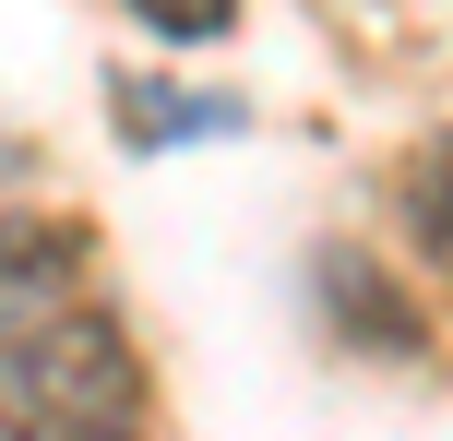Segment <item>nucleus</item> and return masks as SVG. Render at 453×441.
Returning <instances> with one entry per match:
<instances>
[{"label":"nucleus","instance_id":"f257e3e1","mask_svg":"<svg viewBox=\"0 0 453 441\" xmlns=\"http://www.w3.org/2000/svg\"><path fill=\"white\" fill-rule=\"evenodd\" d=\"M0 441H143V370L108 310L0 346Z\"/></svg>","mask_w":453,"mask_h":441},{"label":"nucleus","instance_id":"f03ea898","mask_svg":"<svg viewBox=\"0 0 453 441\" xmlns=\"http://www.w3.org/2000/svg\"><path fill=\"white\" fill-rule=\"evenodd\" d=\"M72 275H84V239H72V227H36V215H12V227H0V346H24V334L72 323Z\"/></svg>","mask_w":453,"mask_h":441},{"label":"nucleus","instance_id":"7ed1b4c3","mask_svg":"<svg viewBox=\"0 0 453 441\" xmlns=\"http://www.w3.org/2000/svg\"><path fill=\"white\" fill-rule=\"evenodd\" d=\"M311 286H322V310H346V346H370V358H418V299H406L370 251H322Z\"/></svg>","mask_w":453,"mask_h":441},{"label":"nucleus","instance_id":"20e7f679","mask_svg":"<svg viewBox=\"0 0 453 441\" xmlns=\"http://www.w3.org/2000/svg\"><path fill=\"white\" fill-rule=\"evenodd\" d=\"M119 143H203V132H239V95H203V84H143L119 72Z\"/></svg>","mask_w":453,"mask_h":441},{"label":"nucleus","instance_id":"39448f33","mask_svg":"<svg viewBox=\"0 0 453 441\" xmlns=\"http://www.w3.org/2000/svg\"><path fill=\"white\" fill-rule=\"evenodd\" d=\"M406 227L430 239V262H453V132H430V156L406 167Z\"/></svg>","mask_w":453,"mask_h":441},{"label":"nucleus","instance_id":"423d86ee","mask_svg":"<svg viewBox=\"0 0 453 441\" xmlns=\"http://www.w3.org/2000/svg\"><path fill=\"white\" fill-rule=\"evenodd\" d=\"M143 12V36H167V48H215L226 24H239V0H132Z\"/></svg>","mask_w":453,"mask_h":441}]
</instances>
